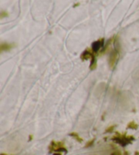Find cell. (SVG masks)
<instances>
[{
    "label": "cell",
    "mask_w": 139,
    "mask_h": 155,
    "mask_svg": "<svg viewBox=\"0 0 139 155\" xmlns=\"http://www.w3.org/2000/svg\"><path fill=\"white\" fill-rule=\"evenodd\" d=\"M113 140H115L117 142L120 143L122 146H124L131 143L132 141L134 140V138L132 136H126L125 135H118L117 137H113Z\"/></svg>",
    "instance_id": "cell-1"
},
{
    "label": "cell",
    "mask_w": 139,
    "mask_h": 155,
    "mask_svg": "<svg viewBox=\"0 0 139 155\" xmlns=\"http://www.w3.org/2000/svg\"><path fill=\"white\" fill-rule=\"evenodd\" d=\"M50 153L53 151H63L66 152V149L65 146V143L61 142H52L49 146Z\"/></svg>",
    "instance_id": "cell-2"
},
{
    "label": "cell",
    "mask_w": 139,
    "mask_h": 155,
    "mask_svg": "<svg viewBox=\"0 0 139 155\" xmlns=\"http://www.w3.org/2000/svg\"><path fill=\"white\" fill-rule=\"evenodd\" d=\"M127 127L128 129H137L138 128V125L136 124L134 122H130L129 124H128Z\"/></svg>",
    "instance_id": "cell-3"
},
{
    "label": "cell",
    "mask_w": 139,
    "mask_h": 155,
    "mask_svg": "<svg viewBox=\"0 0 139 155\" xmlns=\"http://www.w3.org/2000/svg\"><path fill=\"white\" fill-rule=\"evenodd\" d=\"M70 135L72 137H73L75 139H76L77 141V142H82V139L78 135H77V134H76V133H71Z\"/></svg>",
    "instance_id": "cell-4"
},
{
    "label": "cell",
    "mask_w": 139,
    "mask_h": 155,
    "mask_svg": "<svg viewBox=\"0 0 139 155\" xmlns=\"http://www.w3.org/2000/svg\"><path fill=\"white\" fill-rule=\"evenodd\" d=\"M93 142H94V140H93V141H92V140L90 141V142H89L87 143L88 145H86V147H89V146H92V143H93Z\"/></svg>",
    "instance_id": "cell-5"
},
{
    "label": "cell",
    "mask_w": 139,
    "mask_h": 155,
    "mask_svg": "<svg viewBox=\"0 0 139 155\" xmlns=\"http://www.w3.org/2000/svg\"><path fill=\"white\" fill-rule=\"evenodd\" d=\"M111 155H121V154H120V153H119L118 151H117V152H115V153H114L113 154H112Z\"/></svg>",
    "instance_id": "cell-6"
},
{
    "label": "cell",
    "mask_w": 139,
    "mask_h": 155,
    "mask_svg": "<svg viewBox=\"0 0 139 155\" xmlns=\"http://www.w3.org/2000/svg\"><path fill=\"white\" fill-rule=\"evenodd\" d=\"M135 155H139V153H138V152H136V153H135Z\"/></svg>",
    "instance_id": "cell-7"
},
{
    "label": "cell",
    "mask_w": 139,
    "mask_h": 155,
    "mask_svg": "<svg viewBox=\"0 0 139 155\" xmlns=\"http://www.w3.org/2000/svg\"><path fill=\"white\" fill-rule=\"evenodd\" d=\"M54 155H61L60 154H54Z\"/></svg>",
    "instance_id": "cell-8"
}]
</instances>
